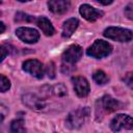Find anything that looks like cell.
<instances>
[{
    "mask_svg": "<svg viewBox=\"0 0 133 133\" xmlns=\"http://www.w3.org/2000/svg\"><path fill=\"white\" fill-rule=\"evenodd\" d=\"M47 74H48L49 78H51V79L55 78V65H54L53 62H50L48 64V66H47Z\"/></svg>",
    "mask_w": 133,
    "mask_h": 133,
    "instance_id": "cell-22",
    "label": "cell"
},
{
    "mask_svg": "<svg viewBox=\"0 0 133 133\" xmlns=\"http://www.w3.org/2000/svg\"><path fill=\"white\" fill-rule=\"evenodd\" d=\"M110 128L114 132L133 129V118L127 114H117L110 122Z\"/></svg>",
    "mask_w": 133,
    "mask_h": 133,
    "instance_id": "cell-4",
    "label": "cell"
},
{
    "mask_svg": "<svg viewBox=\"0 0 133 133\" xmlns=\"http://www.w3.org/2000/svg\"><path fill=\"white\" fill-rule=\"evenodd\" d=\"M0 51H1V58H0V61H3L6 54H7V51H6V46L5 45H2L0 47Z\"/></svg>",
    "mask_w": 133,
    "mask_h": 133,
    "instance_id": "cell-23",
    "label": "cell"
},
{
    "mask_svg": "<svg viewBox=\"0 0 133 133\" xmlns=\"http://www.w3.org/2000/svg\"><path fill=\"white\" fill-rule=\"evenodd\" d=\"M123 80H124V82L130 87V88H132L133 89V73H127L126 75H125V77L123 78Z\"/></svg>",
    "mask_w": 133,
    "mask_h": 133,
    "instance_id": "cell-21",
    "label": "cell"
},
{
    "mask_svg": "<svg viewBox=\"0 0 133 133\" xmlns=\"http://www.w3.org/2000/svg\"><path fill=\"white\" fill-rule=\"evenodd\" d=\"M66 87L62 84V83H59L55 86H53L51 88V94L57 96V97H64L66 95Z\"/></svg>",
    "mask_w": 133,
    "mask_h": 133,
    "instance_id": "cell-17",
    "label": "cell"
},
{
    "mask_svg": "<svg viewBox=\"0 0 133 133\" xmlns=\"http://www.w3.org/2000/svg\"><path fill=\"white\" fill-rule=\"evenodd\" d=\"M23 70L30 74L31 76L37 78V79H42L45 75V69H44V64L36 60V59H28L26 61L23 62Z\"/></svg>",
    "mask_w": 133,
    "mask_h": 133,
    "instance_id": "cell-5",
    "label": "cell"
},
{
    "mask_svg": "<svg viewBox=\"0 0 133 133\" xmlns=\"http://www.w3.org/2000/svg\"><path fill=\"white\" fill-rule=\"evenodd\" d=\"M22 101L28 108H30L32 110H35V111H42L46 108L45 101L42 98L37 97L36 95L26 94L22 97Z\"/></svg>",
    "mask_w": 133,
    "mask_h": 133,
    "instance_id": "cell-9",
    "label": "cell"
},
{
    "mask_svg": "<svg viewBox=\"0 0 133 133\" xmlns=\"http://www.w3.org/2000/svg\"><path fill=\"white\" fill-rule=\"evenodd\" d=\"M125 16L129 19V20H132L133 21V2L129 3L126 7H125Z\"/></svg>",
    "mask_w": 133,
    "mask_h": 133,
    "instance_id": "cell-20",
    "label": "cell"
},
{
    "mask_svg": "<svg viewBox=\"0 0 133 133\" xmlns=\"http://www.w3.org/2000/svg\"><path fill=\"white\" fill-rule=\"evenodd\" d=\"M9 87H10L9 80L4 75H1L0 76V88H1V91L2 92H5L7 89H9Z\"/></svg>",
    "mask_w": 133,
    "mask_h": 133,
    "instance_id": "cell-19",
    "label": "cell"
},
{
    "mask_svg": "<svg viewBox=\"0 0 133 133\" xmlns=\"http://www.w3.org/2000/svg\"><path fill=\"white\" fill-rule=\"evenodd\" d=\"M96 1L102 5H109L113 2V0H96Z\"/></svg>",
    "mask_w": 133,
    "mask_h": 133,
    "instance_id": "cell-24",
    "label": "cell"
},
{
    "mask_svg": "<svg viewBox=\"0 0 133 133\" xmlns=\"http://www.w3.org/2000/svg\"><path fill=\"white\" fill-rule=\"evenodd\" d=\"M90 110L88 107H81L76 110H73L69 113L65 119V126L69 129H79L82 127L88 119Z\"/></svg>",
    "mask_w": 133,
    "mask_h": 133,
    "instance_id": "cell-1",
    "label": "cell"
},
{
    "mask_svg": "<svg viewBox=\"0 0 133 133\" xmlns=\"http://www.w3.org/2000/svg\"><path fill=\"white\" fill-rule=\"evenodd\" d=\"M35 23L37 24V26L42 29V31H43L46 35L50 36V35H53V34H54L55 29H54L52 23H51L46 17H39V18H37V19L35 20Z\"/></svg>",
    "mask_w": 133,
    "mask_h": 133,
    "instance_id": "cell-13",
    "label": "cell"
},
{
    "mask_svg": "<svg viewBox=\"0 0 133 133\" xmlns=\"http://www.w3.org/2000/svg\"><path fill=\"white\" fill-rule=\"evenodd\" d=\"M112 51V47L110 44H108L105 41L102 39H97L87 50H86V54L92 58H103L108 56Z\"/></svg>",
    "mask_w": 133,
    "mask_h": 133,
    "instance_id": "cell-3",
    "label": "cell"
},
{
    "mask_svg": "<svg viewBox=\"0 0 133 133\" xmlns=\"http://www.w3.org/2000/svg\"><path fill=\"white\" fill-rule=\"evenodd\" d=\"M72 82H73L74 90L78 97L84 98L89 94V84L84 77L75 76L72 78Z\"/></svg>",
    "mask_w": 133,
    "mask_h": 133,
    "instance_id": "cell-10",
    "label": "cell"
},
{
    "mask_svg": "<svg viewBox=\"0 0 133 133\" xmlns=\"http://www.w3.org/2000/svg\"><path fill=\"white\" fill-rule=\"evenodd\" d=\"M20 2H27V1H31V0H18Z\"/></svg>",
    "mask_w": 133,
    "mask_h": 133,
    "instance_id": "cell-26",
    "label": "cell"
},
{
    "mask_svg": "<svg viewBox=\"0 0 133 133\" xmlns=\"http://www.w3.org/2000/svg\"><path fill=\"white\" fill-rule=\"evenodd\" d=\"M103 35L107 38H110L119 43H127L133 38V32L129 29L122 28V27H108L104 30Z\"/></svg>",
    "mask_w": 133,
    "mask_h": 133,
    "instance_id": "cell-2",
    "label": "cell"
},
{
    "mask_svg": "<svg viewBox=\"0 0 133 133\" xmlns=\"http://www.w3.org/2000/svg\"><path fill=\"white\" fill-rule=\"evenodd\" d=\"M36 19H34L31 16H28L24 12H17L16 14V21L17 22H35Z\"/></svg>",
    "mask_w": 133,
    "mask_h": 133,
    "instance_id": "cell-18",
    "label": "cell"
},
{
    "mask_svg": "<svg viewBox=\"0 0 133 133\" xmlns=\"http://www.w3.org/2000/svg\"><path fill=\"white\" fill-rule=\"evenodd\" d=\"M92 78H94L95 82H96L97 84H100V85L106 84V83L108 82V80H109L108 76H107L103 71H101V70L96 71V72L94 73V75H92Z\"/></svg>",
    "mask_w": 133,
    "mask_h": 133,
    "instance_id": "cell-16",
    "label": "cell"
},
{
    "mask_svg": "<svg viewBox=\"0 0 133 133\" xmlns=\"http://www.w3.org/2000/svg\"><path fill=\"white\" fill-rule=\"evenodd\" d=\"M82 56V48L78 45H71L62 54V61L68 64L76 63Z\"/></svg>",
    "mask_w": 133,
    "mask_h": 133,
    "instance_id": "cell-8",
    "label": "cell"
},
{
    "mask_svg": "<svg viewBox=\"0 0 133 133\" xmlns=\"http://www.w3.org/2000/svg\"><path fill=\"white\" fill-rule=\"evenodd\" d=\"M0 27H1L0 33H3V32H4V30H5V26H4V23H3V22H1V23H0Z\"/></svg>",
    "mask_w": 133,
    "mask_h": 133,
    "instance_id": "cell-25",
    "label": "cell"
},
{
    "mask_svg": "<svg viewBox=\"0 0 133 133\" xmlns=\"http://www.w3.org/2000/svg\"><path fill=\"white\" fill-rule=\"evenodd\" d=\"M99 106L97 109H100V112H103V113H110V112H113L117 109H121L122 108V104L115 100L114 98H112L111 96H104L103 98H101L98 102Z\"/></svg>",
    "mask_w": 133,
    "mask_h": 133,
    "instance_id": "cell-6",
    "label": "cell"
},
{
    "mask_svg": "<svg viewBox=\"0 0 133 133\" xmlns=\"http://www.w3.org/2000/svg\"><path fill=\"white\" fill-rule=\"evenodd\" d=\"M24 125H25V123H24L23 118H17V119L11 122V124H10V131L11 132H16V133L25 132L26 129H25Z\"/></svg>",
    "mask_w": 133,
    "mask_h": 133,
    "instance_id": "cell-15",
    "label": "cell"
},
{
    "mask_svg": "<svg viewBox=\"0 0 133 133\" xmlns=\"http://www.w3.org/2000/svg\"><path fill=\"white\" fill-rule=\"evenodd\" d=\"M70 1L69 0H49L48 6L49 9L55 15H62L66 12L70 8Z\"/></svg>",
    "mask_w": 133,
    "mask_h": 133,
    "instance_id": "cell-12",
    "label": "cell"
},
{
    "mask_svg": "<svg viewBox=\"0 0 133 133\" xmlns=\"http://www.w3.org/2000/svg\"><path fill=\"white\" fill-rule=\"evenodd\" d=\"M79 11H80L81 16H82L85 20H87V21H89V22H94V21H96V20L102 18L103 15H104L103 11H101V10H99V9H97V8H95V7L90 6V5H88V4H83V5H81Z\"/></svg>",
    "mask_w": 133,
    "mask_h": 133,
    "instance_id": "cell-11",
    "label": "cell"
},
{
    "mask_svg": "<svg viewBox=\"0 0 133 133\" xmlns=\"http://www.w3.org/2000/svg\"><path fill=\"white\" fill-rule=\"evenodd\" d=\"M16 34L22 42L27 44H34L39 38V33L37 30L29 27H19L16 30Z\"/></svg>",
    "mask_w": 133,
    "mask_h": 133,
    "instance_id": "cell-7",
    "label": "cell"
},
{
    "mask_svg": "<svg viewBox=\"0 0 133 133\" xmlns=\"http://www.w3.org/2000/svg\"><path fill=\"white\" fill-rule=\"evenodd\" d=\"M78 25H79V21L75 18H71V19L66 20L62 25V36L70 37L75 32Z\"/></svg>",
    "mask_w": 133,
    "mask_h": 133,
    "instance_id": "cell-14",
    "label": "cell"
}]
</instances>
